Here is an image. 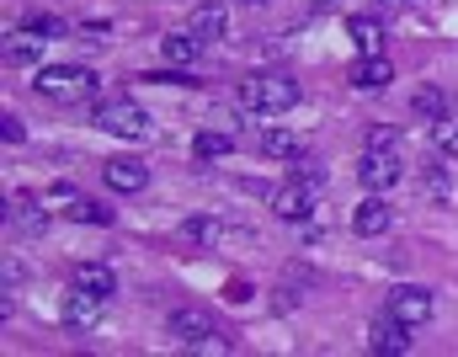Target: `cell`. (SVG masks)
<instances>
[{
	"label": "cell",
	"instance_id": "obj_1",
	"mask_svg": "<svg viewBox=\"0 0 458 357\" xmlns=\"http://www.w3.org/2000/svg\"><path fill=\"white\" fill-rule=\"evenodd\" d=\"M38 97L59 102V107H75V102H91L97 97V75L86 64H48L38 75Z\"/></svg>",
	"mask_w": 458,
	"mask_h": 357
},
{
	"label": "cell",
	"instance_id": "obj_2",
	"mask_svg": "<svg viewBox=\"0 0 458 357\" xmlns=\"http://www.w3.org/2000/svg\"><path fill=\"white\" fill-rule=\"evenodd\" d=\"M240 102L245 107H256V113H288L293 102H299V81L293 75H250L245 86H240Z\"/></svg>",
	"mask_w": 458,
	"mask_h": 357
},
{
	"label": "cell",
	"instance_id": "obj_3",
	"mask_svg": "<svg viewBox=\"0 0 458 357\" xmlns=\"http://www.w3.org/2000/svg\"><path fill=\"white\" fill-rule=\"evenodd\" d=\"M97 128H107L117 139H149V113L139 107V102H102L97 107Z\"/></svg>",
	"mask_w": 458,
	"mask_h": 357
},
{
	"label": "cell",
	"instance_id": "obj_4",
	"mask_svg": "<svg viewBox=\"0 0 458 357\" xmlns=\"http://www.w3.org/2000/svg\"><path fill=\"white\" fill-rule=\"evenodd\" d=\"M357 176H362V187H373V192H389L394 182H405V160H400L394 149H362V160H357Z\"/></svg>",
	"mask_w": 458,
	"mask_h": 357
},
{
	"label": "cell",
	"instance_id": "obj_5",
	"mask_svg": "<svg viewBox=\"0 0 458 357\" xmlns=\"http://www.w3.org/2000/svg\"><path fill=\"white\" fill-rule=\"evenodd\" d=\"M432 310H437V304H432V288H416V283H411V288H394V293H389V315L405 320V326H427Z\"/></svg>",
	"mask_w": 458,
	"mask_h": 357
},
{
	"label": "cell",
	"instance_id": "obj_6",
	"mask_svg": "<svg viewBox=\"0 0 458 357\" xmlns=\"http://www.w3.org/2000/svg\"><path fill=\"white\" fill-rule=\"evenodd\" d=\"M102 315H107V299H102V293H91V288H70V293H64V326L91 331Z\"/></svg>",
	"mask_w": 458,
	"mask_h": 357
},
{
	"label": "cell",
	"instance_id": "obj_7",
	"mask_svg": "<svg viewBox=\"0 0 458 357\" xmlns=\"http://www.w3.org/2000/svg\"><path fill=\"white\" fill-rule=\"evenodd\" d=\"M171 331H176V342L192 347V353H198L208 336H219V331H214V315H203V310H176V315H171Z\"/></svg>",
	"mask_w": 458,
	"mask_h": 357
},
{
	"label": "cell",
	"instance_id": "obj_8",
	"mask_svg": "<svg viewBox=\"0 0 458 357\" xmlns=\"http://www.w3.org/2000/svg\"><path fill=\"white\" fill-rule=\"evenodd\" d=\"M102 176H107V187L113 192H139V187H149V166L144 160H133V155H117L102 166Z\"/></svg>",
	"mask_w": 458,
	"mask_h": 357
},
{
	"label": "cell",
	"instance_id": "obj_9",
	"mask_svg": "<svg viewBox=\"0 0 458 357\" xmlns=\"http://www.w3.org/2000/svg\"><path fill=\"white\" fill-rule=\"evenodd\" d=\"M389 81H394V64H389L384 54H362V59L352 64V86H357V91H384Z\"/></svg>",
	"mask_w": 458,
	"mask_h": 357
},
{
	"label": "cell",
	"instance_id": "obj_10",
	"mask_svg": "<svg viewBox=\"0 0 458 357\" xmlns=\"http://www.w3.org/2000/svg\"><path fill=\"white\" fill-rule=\"evenodd\" d=\"M272 208H277V219H293V225H304V219L315 214V192H310V182H293V187H283V192L272 198Z\"/></svg>",
	"mask_w": 458,
	"mask_h": 357
},
{
	"label": "cell",
	"instance_id": "obj_11",
	"mask_svg": "<svg viewBox=\"0 0 458 357\" xmlns=\"http://www.w3.org/2000/svg\"><path fill=\"white\" fill-rule=\"evenodd\" d=\"M389 225H394V214H389L384 198H362V203L352 208V230H357V235H384Z\"/></svg>",
	"mask_w": 458,
	"mask_h": 357
},
{
	"label": "cell",
	"instance_id": "obj_12",
	"mask_svg": "<svg viewBox=\"0 0 458 357\" xmlns=\"http://www.w3.org/2000/svg\"><path fill=\"white\" fill-rule=\"evenodd\" d=\"M405 331H411V326H405V320H394V315H389V320H378V326H373V353H378V357H405V353H411V336H405Z\"/></svg>",
	"mask_w": 458,
	"mask_h": 357
},
{
	"label": "cell",
	"instance_id": "obj_13",
	"mask_svg": "<svg viewBox=\"0 0 458 357\" xmlns=\"http://www.w3.org/2000/svg\"><path fill=\"white\" fill-rule=\"evenodd\" d=\"M75 288H91V293L113 299L117 293V272L107 267V261H81V267H75Z\"/></svg>",
	"mask_w": 458,
	"mask_h": 357
},
{
	"label": "cell",
	"instance_id": "obj_14",
	"mask_svg": "<svg viewBox=\"0 0 458 357\" xmlns=\"http://www.w3.org/2000/svg\"><path fill=\"white\" fill-rule=\"evenodd\" d=\"M346 38L357 43V54H384V21L378 16H352Z\"/></svg>",
	"mask_w": 458,
	"mask_h": 357
},
{
	"label": "cell",
	"instance_id": "obj_15",
	"mask_svg": "<svg viewBox=\"0 0 458 357\" xmlns=\"http://www.w3.org/2000/svg\"><path fill=\"white\" fill-rule=\"evenodd\" d=\"M225 21H229V11H225V0H203L198 11H192V32L208 43V38H225Z\"/></svg>",
	"mask_w": 458,
	"mask_h": 357
},
{
	"label": "cell",
	"instance_id": "obj_16",
	"mask_svg": "<svg viewBox=\"0 0 458 357\" xmlns=\"http://www.w3.org/2000/svg\"><path fill=\"white\" fill-rule=\"evenodd\" d=\"M411 113H416V123H432V128H437V123L448 118V97H443L437 86H421V91L411 97Z\"/></svg>",
	"mask_w": 458,
	"mask_h": 357
},
{
	"label": "cell",
	"instance_id": "obj_17",
	"mask_svg": "<svg viewBox=\"0 0 458 357\" xmlns=\"http://www.w3.org/2000/svg\"><path fill=\"white\" fill-rule=\"evenodd\" d=\"M198 48H203V38H198V32H171V38H160V54H165L171 64L198 59Z\"/></svg>",
	"mask_w": 458,
	"mask_h": 357
},
{
	"label": "cell",
	"instance_id": "obj_18",
	"mask_svg": "<svg viewBox=\"0 0 458 357\" xmlns=\"http://www.w3.org/2000/svg\"><path fill=\"white\" fill-rule=\"evenodd\" d=\"M11 225H16L21 235H43V225H48V219L38 214V203H32V198H11Z\"/></svg>",
	"mask_w": 458,
	"mask_h": 357
},
{
	"label": "cell",
	"instance_id": "obj_19",
	"mask_svg": "<svg viewBox=\"0 0 458 357\" xmlns=\"http://www.w3.org/2000/svg\"><path fill=\"white\" fill-rule=\"evenodd\" d=\"M38 43H43V38L21 27V32H11V43H5V59H11V64H32V59H38Z\"/></svg>",
	"mask_w": 458,
	"mask_h": 357
},
{
	"label": "cell",
	"instance_id": "obj_20",
	"mask_svg": "<svg viewBox=\"0 0 458 357\" xmlns=\"http://www.w3.org/2000/svg\"><path fill=\"white\" fill-rule=\"evenodd\" d=\"M192 149H198V160H219V155L234 149V139L219 133V128H208V133H198V139H192Z\"/></svg>",
	"mask_w": 458,
	"mask_h": 357
},
{
	"label": "cell",
	"instance_id": "obj_21",
	"mask_svg": "<svg viewBox=\"0 0 458 357\" xmlns=\"http://www.w3.org/2000/svg\"><path fill=\"white\" fill-rule=\"evenodd\" d=\"M219 235H225V230H219L214 219H187V225H182V240H187V245H198V251H208Z\"/></svg>",
	"mask_w": 458,
	"mask_h": 357
},
{
	"label": "cell",
	"instance_id": "obj_22",
	"mask_svg": "<svg viewBox=\"0 0 458 357\" xmlns=\"http://www.w3.org/2000/svg\"><path fill=\"white\" fill-rule=\"evenodd\" d=\"M261 155H272V160H288V155H293V133H283V128H267V133H261Z\"/></svg>",
	"mask_w": 458,
	"mask_h": 357
},
{
	"label": "cell",
	"instance_id": "obj_23",
	"mask_svg": "<svg viewBox=\"0 0 458 357\" xmlns=\"http://www.w3.org/2000/svg\"><path fill=\"white\" fill-rule=\"evenodd\" d=\"M70 219H81V225H113V208H107V203H91V198H81V203L70 208Z\"/></svg>",
	"mask_w": 458,
	"mask_h": 357
},
{
	"label": "cell",
	"instance_id": "obj_24",
	"mask_svg": "<svg viewBox=\"0 0 458 357\" xmlns=\"http://www.w3.org/2000/svg\"><path fill=\"white\" fill-rule=\"evenodd\" d=\"M21 27L38 32V38H64V21H59V16H27Z\"/></svg>",
	"mask_w": 458,
	"mask_h": 357
},
{
	"label": "cell",
	"instance_id": "obj_25",
	"mask_svg": "<svg viewBox=\"0 0 458 357\" xmlns=\"http://www.w3.org/2000/svg\"><path fill=\"white\" fill-rule=\"evenodd\" d=\"M48 203H54V208H64V214H70V208H75V203H81V187H70V182H54V187H48Z\"/></svg>",
	"mask_w": 458,
	"mask_h": 357
},
{
	"label": "cell",
	"instance_id": "obj_26",
	"mask_svg": "<svg viewBox=\"0 0 458 357\" xmlns=\"http://www.w3.org/2000/svg\"><path fill=\"white\" fill-rule=\"evenodd\" d=\"M293 171H299V182H326V166H320L315 155H299V160H293Z\"/></svg>",
	"mask_w": 458,
	"mask_h": 357
},
{
	"label": "cell",
	"instance_id": "obj_27",
	"mask_svg": "<svg viewBox=\"0 0 458 357\" xmlns=\"http://www.w3.org/2000/svg\"><path fill=\"white\" fill-rule=\"evenodd\" d=\"M437 149L458 155V118H443V123H437Z\"/></svg>",
	"mask_w": 458,
	"mask_h": 357
},
{
	"label": "cell",
	"instance_id": "obj_28",
	"mask_svg": "<svg viewBox=\"0 0 458 357\" xmlns=\"http://www.w3.org/2000/svg\"><path fill=\"white\" fill-rule=\"evenodd\" d=\"M394 144H400L394 128H373V133H368V149H394Z\"/></svg>",
	"mask_w": 458,
	"mask_h": 357
},
{
	"label": "cell",
	"instance_id": "obj_29",
	"mask_svg": "<svg viewBox=\"0 0 458 357\" xmlns=\"http://www.w3.org/2000/svg\"><path fill=\"white\" fill-rule=\"evenodd\" d=\"M448 187H454V182H448V176H443V171H437V166H432V171H427V192H432V198H443V192H448Z\"/></svg>",
	"mask_w": 458,
	"mask_h": 357
},
{
	"label": "cell",
	"instance_id": "obj_30",
	"mask_svg": "<svg viewBox=\"0 0 458 357\" xmlns=\"http://www.w3.org/2000/svg\"><path fill=\"white\" fill-rule=\"evenodd\" d=\"M225 293H229V304H245V299H250V283H245V277H234Z\"/></svg>",
	"mask_w": 458,
	"mask_h": 357
},
{
	"label": "cell",
	"instance_id": "obj_31",
	"mask_svg": "<svg viewBox=\"0 0 458 357\" xmlns=\"http://www.w3.org/2000/svg\"><path fill=\"white\" fill-rule=\"evenodd\" d=\"M0 123H5V128H0V133H5V144H16V139H27V128H21V123L11 118V113H5Z\"/></svg>",
	"mask_w": 458,
	"mask_h": 357
},
{
	"label": "cell",
	"instance_id": "obj_32",
	"mask_svg": "<svg viewBox=\"0 0 458 357\" xmlns=\"http://www.w3.org/2000/svg\"><path fill=\"white\" fill-rule=\"evenodd\" d=\"M250 5H261V0H250Z\"/></svg>",
	"mask_w": 458,
	"mask_h": 357
}]
</instances>
